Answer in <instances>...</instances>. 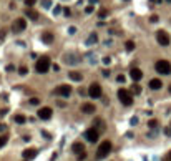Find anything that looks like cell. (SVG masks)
<instances>
[{
	"label": "cell",
	"mask_w": 171,
	"mask_h": 161,
	"mask_svg": "<svg viewBox=\"0 0 171 161\" xmlns=\"http://www.w3.org/2000/svg\"><path fill=\"white\" fill-rule=\"evenodd\" d=\"M111 146H113V144L110 141H103L100 146H98V150H96V158H98V160H105V158L111 153Z\"/></svg>",
	"instance_id": "6da1fadb"
},
{
	"label": "cell",
	"mask_w": 171,
	"mask_h": 161,
	"mask_svg": "<svg viewBox=\"0 0 171 161\" xmlns=\"http://www.w3.org/2000/svg\"><path fill=\"white\" fill-rule=\"evenodd\" d=\"M154 68H156V72L161 73V75H170L171 73V63L168 60H158L156 65H154Z\"/></svg>",
	"instance_id": "7a4b0ae2"
},
{
	"label": "cell",
	"mask_w": 171,
	"mask_h": 161,
	"mask_svg": "<svg viewBox=\"0 0 171 161\" xmlns=\"http://www.w3.org/2000/svg\"><path fill=\"white\" fill-rule=\"evenodd\" d=\"M50 58L48 57H42V58H38V62H37V65H35V70H37L38 73H47L48 70H50Z\"/></svg>",
	"instance_id": "3957f363"
},
{
	"label": "cell",
	"mask_w": 171,
	"mask_h": 161,
	"mask_svg": "<svg viewBox=\"0 0 171 161\" xmlns=\"http://www.w3.org/2000/svg\"><path fill=\"white\" fill-rule=\"evenodd\" d=\"M118 98L125 106H131V103H133V96L128 90H118Z\"/></svg>",
	"instance_id": "277c9868"
},
{
	"label": "cell",
	"mask_w": 171,
	"mask_h": 161,
	"mask_svg": "<svg viewBox=\"0 0 171 161\" xmlns=\"http://www.w3.org/2000/svg\"><path fill=\"white\" fill-rule=\"evenodd\" d=\"M156 40H158V43H160L161 47H168L170 42H171L168 32H164V30H158V32H156Z\"/></svg>",
	"instance_id": "5b68a950"
},
{
	"label": "cell",
	"mask_w": 171,
	"mask_h": 161,
	"mask_svg": "<svg viewBox=\"0 0 171 161\" xmlns=\"http://www.w3.org/2000/svg\"><path fill=\"white\" fill-rule=\"evenodd\" d=\"M53 93L58 95V96H65V98H68V96L72 95V86L70 85H58Z\"/></svg>",
	"instance_id": "8992f818"
},
{
	"label": "cell",
	"mask_w": 171,
	"mask_h": 161,
	"mask_svg": "<svg viewBox=\"0 0 171 161\" xmlns=\"http://www.w3.org/2000/svg\"><path fill=\"white\" fill-rule=\"evenodd\" d=\"M101 86L98 85V83H91L90 88H88V95L91 96V98H101Z\"/></svg>",
	"instance_id": "52a82bcc"
},
{
	"label": "cell",
	"mask_w": 171,
	"mask_h": 161,
	"mask_svg": "<svg viewBox=\"0 0 171 161\" xmlns=\"http://www.w3.org/2000/svg\"><path fill=\"white\" fill-rule=\"evenodd\" d=\"M85 138L90 143H95V141H98V138H100V131H98L96 128H90V130L85 131Z\"/></svg>",
	"instance_id": "ba28073f"
},
{
	"label": "cell",
	"mask_w": 171,
	"mask_h": 161,
	"mask_svg": "<svg viewBox=\"0 0 171 161\" xmlns=\"http://www.w3.org/2000/svg\"><path fill=\"white\" fill-rule=\"evenodd\" d=\"M38 118L40 120H50L52 118V115H53V110L50 108V106H43V108H40L38 110Z\"/></svg>",
	"instance_id": "9c48e42d"
},
{
	"label": "cell",
	"mask_w": 171,
	"mask_h": 161,
	"mask_svg": "<svg viewBox=\"0 0 171 161\" xmlns=\"http://www.w3.org/2000/svg\"><path fill=\"white\" fill-rule=\"evenodd\" d=\"M25 27H27L25 19H17L15 22H13V25H12V30H13L15 33H20V32H23V30H25Z\"/></svg>",
	"instance_id": "30bf717a"
},
{
	"label": "cell",
	"mask_w": 171,
	"mask_h": 161,
	"mask_svg": "<svg viewBox=\"0 0 171 161\" xmlns=\"http://www.w3.org/2000/svg\"><path fill=\"white\" fill-rule=\"evenodd\" d=\"M65 62L68 65H76L80 62V55L78 53H68V55H65Z\"/></svg>",
	"instance_id": "8fae6325"
},
{
	"label": "cell",
	"mask_w": 171,
	"mask_h": 161,
	"mask_svg": "<svg viewBox=\"0 0 171 161\" xmlns=\"http://www.w3.org/2000/svg\"><path fill=\"white\" fill-rule=\"evenodd\" d=\"M130 76H131V80H135V81H140L143 78V72L140 68H131L130 70Z\"/></svg>",
	"instance_id": "7c38bea8"
},
{
	"label": "cell",
	"mask_w": 171,
	"mask_h": 161,
	"mask_svg": "<svg viewBox=\"0 0 171 161\" xmlns=\"http://www.w3.org/2000/svg\"><path fill=\"white\" fill-rule=\"evenodd\" d=\"M37 154H38V151H37V150H32V148H30V150H25V151L22 153V156H23V160H25V161L33 160Z\"/></svg>",
	"instance_id": "4fadbf2b"
},
{
	"label": "cell",
	"mask_w": 171,
	"mask_h": 161,
	"mask_svg": "<svg viewBox=\"0 0 171 161\" xmlns=\"http://www.w3.org/2000/svg\"><path fill=\"white\" fill-rule=\"evenodd\" d=\"M163 86V81L160 80V78H153V80H150V88L151 90H160Z\"/></svg>",
	"instance_id": "5bb4252c"
},
{
	"label": "cell",
	"mask_w": 171,
	"mask_h": 161,
	"mask_svg": "<svg viewBox=\"0 0 171 161\" xmlns=\"http://www.w3.org/2000/svg\"><path fill=\"white\" fill-rule=\"evenodd\" d=\"M68 78L73 80V81H82L83 80V75L80 72H68Z\"/></svg>",
	"instance_id": "9a60e30c"
},
{
	"label": "cell",
	"mask_w": 171,
	"mask_h": 161,
	"mask_svg": "<svg viewBox=\"0 0 171 161\" xmlns=\"http://www.w3.org/2000/svg\"><path fill=\"white\" fill-rule=\"evenodd\" d=\"M82 111L86 115H91V113H95V105H91V103H85L83 106H82Z\"/></svg>",
	"instance_id": "2e32d148"
},
{
	"label": "cell",
	"mask_w": 171,
	"mask_h": 161,
	"mask_svg": "<svg viewBox=\"0 0 171 161\" xmlns=\"http://www.w3.org/2000/svg\"><path fill=\"white\" fill-rule=\"evenodd\" d=\"M42 40H43L47 45H50V43L53 42V33H52V32H43V33H42Z\"/></svg>",
	"instance_id": "e0dca14e"
},
{
	"label": "cell",
	"mask_w": 171,
	"mask_h": 161,
	"mask_svg": "<svg viewBox=\"0 0 171 161\" xmlns=\"http://www.w3.org/2000/svg\"><path fill=\"white\" fill-rule=\"evenodd\" d=\"M72 150H73V153H76V154H82V153L85 151V148H83V144L80 141H75L73 143V146H72Z\"/></svg>",
	"instance_id": "ac0fdd59"
},
{
	"label": "cell",
	"mask_w": 171,
	"mask_h": 161,
	"mask_svg": "<svg viewBox=\"0 0 171 161\" xmlns=\"http://www.w3.org/2000/svg\"><path fill=\"white\" fill-rule=\"evenodd\" d=\"M25 15H27L30 20H38V12H35L33 9H27L25 10Z\"/></svg>",
	"instance_id": "d6986e66"
},
{
	"label": "cell",
	"mask_w": 171,
	"mask_h": 161,
	"mask_svg": "<svg viewBox=\"0 0 171 161\" xmlns=\"http://www.w3.org/2000/svg\"><path fill=\"white\" fill-rule=\"evenodd\" d=\"M96 42H98V35H96L95 32L90 33V37H88V40H86V45H93V43H96Z\"/></svg>",
	"instance_id": "ffe728a7"
},
{
	"label": "cell",
	"mask_w": 171,
	"mask_h": 161,
	"mask_svg": "<svg viewBox=\"0 0 171 161\" xmlns=\"http://www.w3.org/2000/svg\"><path fill=\"white\" fill-rule=\"evenodd\" d=\"M13 120H15V123H19V125H23L25 121H27V118H25L23 115H17V116H15Z\"/></svg>",
	"instance_id": "44dd1931"
},
{
	"label": "cell",
	"mask_w": 171,
	"mask_h": 161,
	"mask_svg": "<svg viewBox=\"0 0 171 161\" xmlns=\"http://www.w3.org/2000/svg\"><path fill=\"white\" fill-rule=\"evenodd\" d=\"M125 48H126V52H133V50H135V42L128 40V42L125 43Z\"/></svg>",
	"instance_id": "7402d4cb"
},
{
	"label": "cell",
	"mask_w": 171,
	"mask_h": 161,
	"mask_svg": "<svg viewBox=\"0 0 171 161\" xmlns=\"http://www.w3.org/2000/svg\"><path fill=\"white\" fill-rule=\"evenodd\" d=\"M7 141H9V134H2L0 136V148H3L7 144Z\"/></svg>",
	"instance_id": "603a6c76"
},
{
	"label": "cell",
	"mask_w": 171,
	"mask_h": 161,
	"mask_svg": "<svg viewBox=\"0 0 171 161\" xmlns=\"http://www.w3.org/2000/svg\"><path fill=\"white\" fill-rule=\"evenodd\" d=\"M106 15H108V10L106 9H101L100 12H98V17H100V19H105Z\"/></svg>",
	"instance_id": "cb8c5ba5"
},
{
	"label": "cell",
	"mask_w": 171,
	"mask_h": 161,
	"mask_svg": "<svg viewBox=\"0 0 171 161\" xmlns=\"http://www.w3.org/2000/svg\"><path fill=\"white\" fill-rule=\"evenodd\" d=\"M131 90H133L135 95H140V93H141V86H140V85H133V88H131Z\"/></svg>",
	"instance_id": "d4e9b609"
},
{
	"label": "cell",
	"mask_w": 171,
	"mask_h": 161,
	"mask_svg": "<svg viewBox=\"0 0 171 161\" xmlns=\"http://www.w3.org/2000/svg\"><path fill=\"white\" fill-rule=\"evenodd\" d=\"M19 73H20V75H22V76H23V75H27V73H28V70H27V66H20V68H19Z\"/></svg>",
	"instance_id": "484cf974"
},
{
	"label": "cell",
	"mask_w": 171,
	"mask_h": 161,
	"mask_svg": "<svg viewBox=\"0 0 171 161\" xmlns=\"http://www.w3.org/2000/svg\"><path fill=\"white\" fill-rule=\"evenodd\" d=\"M148 126H150V128H156V126H158V120H150V121H148Z\"/></svg>",
	"instance_id": "4316f807"
},
{
	"label": "cell",
	"mask_w": 171,
	"mask_h": 161,
	"mask_svg": "<svg viewBox=\"0 0 171 161\" xmlns=\"http://www.w3.org/2000/svg\"><path fill=\"white\" fill-rule=\"evenodd\" d=\"M35 2H37V0H25V5H27V9H32V7L35 5Z\"/></svg>",
	"instance_id": "83f0119b"
},
{
	"label": "cell",
	"mask_w": 171,
	"mask_h": 161,
	"mask_svg": "<svg viewBox=\"0 0 171 161\" xmlns=\"http://www.w3.org/2000/svg\"><path fill=\"white\" fill-rule=\"evenodd\" d=\"M116 81H118V83H125V81H126V78H125L123 75H118V76H116Z\"/></svg>",
	"instance_id": "f1b7e54d"
},
{
	"label": "cell",
	"mask_w": 171,
	"mask_h": 161,
	"mask_svg": "<svg viewBox=\"0 0 171 161\" xmlns=\"http://www.w3.org/2000/svg\"><path fill=\"white\" fill-rule=\"evenodd\" d=\"M5 35H7V32H5V30H0V43L5 40Z\"/></svg>",
	"instance_id": "f546056e"
},
{
	"label": "cell",
	"mask_w": 171,
	"mask_h": 161,
	"mask_svg": "<svg viewBox=\"0 0 171 161\" xmlns=\"http://www.w3.org/2000/svg\"><path fill=\"white\" fill-rule=\"evenodd\" d=\"M30 105H40V100L38 98H32L30 100Z\"/></svg>",
	"instance_id": "4dcf8cb0"
},
{
	"label": "cell",
	"mask_w": 171,
	"mask_h": 161,
	"mask_svg": "<svg viewBox=\"0 0 171 161\" xmlns=\"http://www.w3.org/2000/svg\"><path fill=\"white\" fill-rule=\"evenodd\" d=\"M50 5H52L50 0H43V7H45V9H50Z\"/></svg>",
	"instance_id": "1f68e13d"
},
{
	"label": "cell",
	"mask_w": 171,
	"mask_h": 161,
	"mask_svg": "<svg viewBox=\"0 0 171 161\" xmlns=\"http://www.w3.org/2000/svg\"><path fill=\"white\" fill-rule=\"evenodd\" d=\"M60 12H62V7H60V5H57V7H55V10H53V13L57 15V13H60Z\"/></svg>",
	"instance_id": "d6a6232c"
},
{
	"label": "cell",
	"mask_w": 171,
	"mask_h": 161,
	"mask_svg": "<svg viewBox=\"0 0 171 161\" xmlns=\"http://www.w3.org/2000/svg\"><path fill=\"white\" fill-rule=\"evenodd\" d=\"M164 134H168V136H171V126H168V128H164Z\"/></svg>",
	"instance_id": "836d02e7"
},
{
	"label": "cell",
	"mask_w": 171,
	"mask_h": 161,
	"mask_svg": "<svg viewBox=\"0 0 171 161\" xmlns=\"http://www.w3.org/2000/svg\"><path fill=\"white\" fill-rule=\"evenodd\" d=\"M110 62H111V60H110V57H105V58H103V63H105V65H108Z\"/></svg>",
	"instance_id": "e575fe53"
},
{
	"label": "cell",
	"mask_w": 171,
	"mask_h": 161,
	"mask_svg": "<svg viewBox=\"0 0 171 161\" xmlns=\"http://www.w3.org/2000/svg\"><path fill=\"white\" fill-rule=\"evenodd\" d=\"M85 12H86V13H91V12H93V7H91V5H90V7H86Z\"/></svg>",
	"instance_id": "d590c367"
},
{
	"label": "cell",
	"mask_w": 171,
	"mask_h": 161,
	"mask_svg": "<svg viewBox=\"0 0 171 161\" xmlns=\"http://www.w3.org/2000/svg\"><path fill=\"white\" fill-rule=\"evenodd\" d=\"M15 70V66L13 65H7V72H13Z\"/></svg>",
	"instance_id": "8d00e7d4"
},
{
	"label": "cell",
	"mask_w": 171,
	"mask_h": 161,
	"mask_svg": "<svg viewBox=\"0 0 171 161\" xmlns=\"http://www.w3.org/2000/svg\"><path fill=\"white\" fill-rule=\"evenodd\" d=\"M63 12H65V15H67V17H70V15H72V12H70V9H65Z\"/></svg>",
	"instance_id": "74e56055"
},
{
	"label": "cell",
	"mask_w": 171,
	"mask_h": 161,
	"mask_svg": "<svg viewBox=\"0 0 171 161\" xmlns=\"http://www.w3.org/2000/svg\"><path fill=\"white\" fill-rule=\"evenodd\" d=\"M68 32H70V33L73 35V33H75V32H76V28H75V27H70V30H68Z\"/></svg>",
	"instance_id": "f35d334b"
},
{
	"label": "cell",
	"mask_w": 171,
	"mask_h": 161,
	"mask_svg": "<svg viewBox=\"0 0 171 161\" xmlns=\"http://www.w3.org/2000/svg\"><path fill=\"white\" fill-rule=\"evenodd\" d=\"M7 130V125H0V131H5Z\"/></svg>",
	"instance_id": "ab89813d"
},
{
	"label": "cell",
	"mask_w": 171,
	"mask_h": 161,
	"mask_svg": "<svg viewBox=\"0 0 171 161\" xmlns=\"http://www.w3.org/2000/svg\"><path fill=\"white\" fill-rule=\"evenodd\" d=\"M130 123H131V125H136V123H138V118H131V121H130Z\"/></svg>",
	"instance_id": "60d3db41"
},
{
	"label": "cell",
	"mask_w": 171,
	"mask_h": 161,
	"mask_svg": "<svg viewBox=\"0 0 171 161\" xmlns=\"http://www.w3.org/2000/svg\"><path fill=\"white\" fill-rule=\"evenodd\" d=\"M166 161H171V151L168 153V154H166Z\"/></svg>",
	"instance_id": "b9f144b4"
},
{
	"label": "cell",
	"mask_w": 171,
	"mask_h": 161,
	"mask_svg": "<svg viewBox=\"0 0 171 161\" xmlns=\"http://www.w3.org/2000/svg\"><path fill=\"white\" fill-rule=\"evenodd\" d=\"M153 2H156V3H160V2H163V0H153Z\"/></svg>",
	"instance_id": "7bdbcfd3"
},
{
	"label": "cell",
	"mask_w": 171,
	"mask_h": 161,
	"mask_svg": "<svg viewBox=\"0 0 171 161\" xmlns=\"http://www.w3.org/2000/svg\"><path fill=\"white\" fill-rule=\"evenodd\" d=\"M168 90H170V93H171V85H170V88H168Z\"/></svg>",
	"instance_id": "ee69618b"
},
{
	"label": "cell",
	"mask_w": 171,
	"mask_h": 161,
	"mask_svg": "<svg viewBox=\"0 0 171 161\" xmlns=\"http://www.w3.org/2000/svg\"><path fill=\"white\" fill-rule=\"evenodd\" d=\"M166 2H171V0H166Z\"/></svg>",
	"instance_id": "f6af8a7d"
},
{
	"label": "cell",
	"mask_w": 171,
	"mask_h": 161,
	"mask_svg": "<svg viewBox=\"0 0 171 161\" xmlns=\"http://www.w3.org/2000/svg\"><path fill=\"white\" fill-rule=\"evenodd\" d=\"M126 2H128V0H126Z\"/></svg>",
	"instance_id": "bcb514c9"
}]
</instances>
